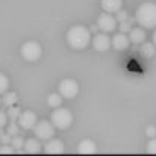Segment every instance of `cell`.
<instances>
[{
  "label": "cell",
  "instance_id": "cell-1",
  "mask_svg": "<svg viewBox=\"0 0 156 156\" xmlns=\"http://www.w3.org/2000/svg\"><path fill=\"white\" fill-rule=\"evenodd\" d=\"M91 41V32L85 26L76 24L67 32V43L74 50H83Z\"/></svg>",
  "mask_w": 156,
  "mask_h": 156
},
{
  "label": "cell",
  "instance_id": "cell-2",
  "mask_svg": "<svg viewBox=\"0 0 156 156\" xmlns=\"http://www.w3.org/2000/svg\"><path fill=\"white\" fill-rule=\"evenodd\" d=\"M135 20L144 29H155L156 27V3L146 2L140 5L135 12Z\"/></svg>",
  "mask_w": 156,
  "mask_h": 156
},
{
  "label": "cell",
  "instance_id": "cell-3",
  "mask_svg": "<svg viewBox=\"0 0 156 156\" xmlns=\"http://www.w3.org/2000/svg\"><path fill=\"white\" fill-rule=\"evenodd\" d=\"M52 123L55 127L61 130L68 129L73 123V114L67 108H55V111L52 112Z\"/></svg>",
  "mask_w": 156,
  "mask_h": 156
},
{
  "label": "cell",
  "instance_id": "cell-4",
  "mask_svg": "<svg viewBox=\"0 0 156 156\" xmlns=\"http://www.w3.org/2000/svg\"><path fill=\"white\" fill-rule=\"evenodd\" d=\"M20 53H21V56H23L26 61L35 62V61H38V59L41 58L43 49H41V46H40L37 41H27V43H24V44L21 46Z\"/></svg>",
  "mask_w": 156,
  "mask_h": 156
},
{
  "label": "cell",
  "instance_id": "cell-5",
  "mask_svg": "<svg viewBox=\"0 0 156 156\" xmlns=\"http://www.w3.org/2000/svg\"><path fill=\"white\" fill-rule=\"evenodd\" d=\"M58 90H59V94L64 99H74L79 94V85H77V82L74 79H64V80H61Z\"/></svg>",
  "mask_w": 156,
  "mask_h": 156
},
{
  "label": "cell",
  "instance_id": "cell-6",
  "mask_svg": "<svg viewBox=\"0 0 156 156\" xmlns=\"http://www.w3.org/2000/svg\"><path fill=\"white\" fill-rule=\"evenodd\" d=\"M55 129H56V127L53 126V123L44 120V121H37V124H35V127H34V132H35V135H37L38 140L47 141V140L53 138Z\"/></svg>",
  "mask_w": 156,
  "mask_h": 156
},
{
  "label": "cell",
  "instance_id": "cell-7",
  "mask_svg": "<svg viewBox=\"0 0 156 156\" xmlns=\"http://www.w3.org/2000/svg\"><path fill=\"white\" fill-rule=\"evenodd\" d=\"M17 120H18V126H20L21 129H24V130H30V129H34L35 124H37V121H38L37 114H35L34 111H24V112H20V115H18Z\"/></svg>",
  "mask_w": 156,
  "mask_h": 156
},
{
  "label": "cell",
  "instance_id": "cell-8",
  "mask_svg": "<svg viewBox=\"0 0 156 156\" xmlns=\"http://www.w3.org/2000/svg\"><path fill=\"white\" fill-rule=\"evenodd\" d=\"M97 27H99L102 32H105V34H109V32L115 30V27H117V18L112 17L109 12H106V14L99 17V20H97Z\"/></svg>",
  "mask_w": 156,
  "mask_h": 156
},
{
  "label": "cell",
  "instance_id": "cell-9",
  "mask_svg": "<svg viewBox=\"0 0 156 156\" xmlns=\"http://www.w3.org/2000/svg\"><path fill=\"white\" fill-rule=\"evenodd\" d=\"M44 152L47 155H61V153L65 152V146H64V143L61 140L50 138V140H47V143L44 146Z\"/></svg>",
  "mask_w": 156,
  "mask_h": 156
},
{
  "label": "cell",
  "instance_id": "cell-10",
  "mask_svg": "<svg viewBox=\"0 0 156 156\" xmlns=\"http://www.w3.org/2000/svg\"><path fill=\"white\" fill-rule=\"evenodd\" d=\"M93 47L97 52H106L111 47V38L108 37V34L102 32V34L94 35V38H93Z\"/></svg>",
  "mask_w": 156,
  "mask_h": 156
},
{
  "label": "cell",
  "instance_id": "cell-11",
  "mask_svg": "<svg viewBox=\"0 0 156 156\" xmlns=\"http://www.w3.org/2000/svg\"><path fill=\"white\" fill-rule=\"evenodd\" d=\"M130 41H129V37L123 32H118L115 34L112 38H111V46L115 49V50H126L129 47Z\"/></svg>",
  "mask_w": 156,
  "mask_h": 156
},
{
  "label": "cell",
  "instance_id": "cell-12",
  "mask_svg": "<svg viewBox=\"0 0 156 156\" xmlns=\"http://www.w3.org/2000/svg\"><path fill=\"white\" fill-rule=\"evenodd\" d=\"M77 152L80 155H94L97 152V146L93 140L87 138V140H82L79 144H77Z\"/></svg>",
  "mask_w": 156,
  "mask_h": 156
},
{
  "label": "cell",
  "instance_id": "cell-13",
  "mask_svg": "<svg viewBox=\"0 0 156 156\" xmlns=\"http://www.w3.org/2000/svg\"><path fill=\"white\" fill-rule=\"evenodd\" d=\"M23 147H24V152L29 153V155H37V153H40L43 150V146H41V143H40L38 138H29V140H26Z\"/></svg>",
  "mask_w": 156,
  "mask_h": 156
},
{
  "label": "cell",
  "instance_id": "cell-14",
  "mask_svg": "<svg viewBox=\"0 0 156 156\" xmlns=\"http://www.w3.org/2000/svg\"><path fill=\"white\" fill-rule=\"evenodd\" d=\"M102 8H103L105 12H109V14H115L121 9L123 6V0H102Z\"/></svg>",
  "mask_w": 156,
  "mask_h": 156
},
{
  "label": "cell",
  "instance_id": "cell-15",
  "mask_svg": "<svg viewBox=\"0 0 156 156\" xmlns=\"http://www.w3.org/2000/svg\"><path fill=\"white\" fill-rule=\"evenodd\" d=\"M146 40V32L143 27H133L130 29V35H129V41L133 44H143Z\"/></svg>",
  "mask_w": 156,
  "mask_h": 156
},
{
  "label": "cell",
  "instance_id": "cell-16",
  "mask_svg": "<svg viewBox=\"0 0 156 156\" xmlns=\"http://www.w3.org/2000/svg\"><path fill=\"white\" fill-rule=\"evenodd\" d=\"M140 50H141V55L144 58H153L156 53V46L153 43H144Z\"/></svg>",
  "mask_w": 156,
  "mask_h": 156
},
{
  "label": "cell",
  "instance_id": "cell-17",
  "mask_svg": "<svg viewBox=\"0 0 156 156\" xmlns=\"http://www.w3.org/2000/svg\"><path fill=\"white\" fill-rule=\"evenodd\" d=\"M47 105L50 106V108H59L61 105H62V96L61 94H58V93H52L49 97H47Z\"/></svg>",
  "mask_w": 156,
  "mask_h": 156
},
{
  "label": "cell",
  "instance_id": "cell-18",
  "mask_svg": "<svg viewBox=\"0 0 156 156\" xmlns=\"http://www.w3.org/2000/svg\"><path fill=\"white\" fill-rule=\"evenodd\" d=\"M11 146L14 147V150H20V149L24 146V140H23V136H20V135H14L12 140H11Z\"/></svg>",
  "mask_w": 156,
  "mask_h": 156
},
{
  "label": "cell",
  "instance_id": "cell-19",
  "mask_svg": "<svg viewBox=\"0 0 156 156\" xmlns=\"http://www.w3.org/2000/svg\"><path fill=\"white\" fill-rule=\"evenodd\" d=\"M15 102H17V94L15 93H5V96H3V105L12 106V105H15Z\"/></svg>",
  "mask_w": 156,
  "mask_h": 156
},
{
  "label": "cell",
  "instance_id": "cell-20",
  "mask_svg": "<svg viewBox=\"0 0 156 156\" xmlns=\"http://www.w3.org/2000/svg\"><path fill=\"white\" fill-rule=\"evenodd\" d=\"M8 88H9V79L3 73H0V94H5Z\"/></svg>",
  "mask_w": 156,
  "mask_h": 156
},
{
  "label": "cell",
  "instance_id": "cell-21",
  "mask_svg": "<svg viewBox=\"0 0 156 156\" xmlns=\"http://www.w3.org/2000/svg\"><path fill=\"white\" fill-rule=\"evenodd\" d=\"M20 112H21V111H20L17 106H14V105L9 106V111H8V117H9V120H11V121H15V120L18 118Z\"/></svg>",
  "mask_w": 156,
  "mask_h": 156
},
{
  "label": "cell",
  "instance_id": "cell-22",
  "mask_svg": "<svg viewBox=\"0 0 156 156\" xmlns=\"http://www.w3.org/2000/svg\"><path fill=\"white\" fill-rule=\"evenodd\" d=\"M18 132H20V126L15 124L14 121L9 123V126H8V133H9L11 136H14V135H18Z\"/></svg>",
  "mask_w": 156,
  "mask_h": 156
},
{
  "label": "cell",
  "instance_id": "cell-23",
  "mask_svg": "<svg viewBox=\"0 0 156 156\" xmlns=\"http://www.w3.org/2000/svg\"><path fill=\"white\" fill-rule=\"evenodd\" d=\"M147 152L152 153V155H156V136L155 138H150V141L147 144Z\"/></svg>",
  "mask_w": 156,
  "mask_h": 156
},
{
  "label": "cell",
  "instance_id": "cell-24",
  "mask_svg": "<svg viewBox=\"0 0 156 156\" xmlns=\"http://www.w3.org/2000/svg\"><path fill=\"white\" fill-rule=\"evenodd\" d=\"M14 147L9 146V144H3V147H0V153L2 155H9V153H14Z\"/></svg>",
  "mask_w": 156,
  "mask_h": 156
},
{
  "label": "cell",
  "instance_id": "cell-25",
  "mask_svg": "<svg viewBox=\"0 0 156 156\" xmlns=\"http://www.w3.org/2000/svg\"><path fill=\"white\" fill-rule=\"evenodd\" d=\"M6 124H8V114L0 111V129H3Z\"/></svg>",
  "mask_w": 156,
  "mask_h": 156
},
{
  "label": "cell",
  "instance_id": "cell-26",
  "mask_svg": "<svg viewBox=\"0 0 156 156\" xmlns=\"http://www.w3.org/2000/svg\"><path fill=\"white\" fill-rule=\"evenodd\" d=\"M146 135H147L149 138H155L156 136V126L155 124H152V126H149V127L146 129Z\"/></svg>",
  "mask_w": 156,
  "mask_h": 156
},
{
  "label": "cell",
  "instance_id": "cell-27",
  "mask_svg": "<svg viewBox=\"0 0 156 156\" xmlns=\"http://www.w3.org/2000/svg\"><path fill=\"white\" fill-rule=\"evenodd\" d=\"M130 30V23L126 20V21H121L120 23V32H123V34H126V32H129Z\"/></svg>",
  "mask_w": 156,
  "mask_h": 156
},
{
  "label": "cell",
  "instance_id": "cell-28",
  "mask_svg": "<svg viewBox=\"0 0 156 156\" xmlns=\"http://www.w3.org/2000/svg\"><path fill=\"white\" fill-rule=\"evenodd\" d=\"M127 20V12H124V11H118V15H117V21L118 23H121V21H126Z\"/></svg>",
  "mask_w": 156,
  "mask_h": 156
},
{
  "label": "cell",
  "instance_id": "cell-29",
  "mask_svg": "<svg viewBox=\"0 0 156 156\" xmlns=\"http://www.w3.org/2000/svg\"><path fill=\"white\" fill-rule=\"evenodd\" d=\"M11 140H12V138H11L9 133H2V136H0V141H2L3 144H9Z\"/></svg>",
  "mask_w": 156,
  "mask_h": 156
},
{
  "label": "cell",
  "instance_id": "cell-30",
  "mask_svg": "<svg viewBox=\"0 0 156 156\" xmlns=\"http://www.w3.org/2000/svg\"><path fill=\"white\" fill-rule=\"evenodd\" d=\"M153 44L156 46V30H155V34H153Z\"/></svg>",
  "mask_w": 156,
  "mask_h": 156
},
{
  "label": "cell",
  "instance_id": "cell-31",
  "mask_svg": "<svg viewBox=\"0 0 156 156\" xmlns=\"http://www.w3.org/2000/svg\"><path fill=\"white\" fill-rule=\"evenodd\" d=\"M2 133H3V132H2V129H0V136H2Z\"/></svg>",
  "mask_w": 156,
  "mask_h": 156
}]
</instances>
